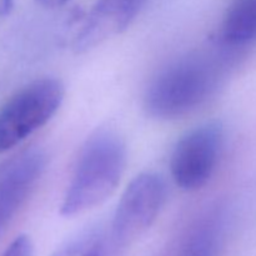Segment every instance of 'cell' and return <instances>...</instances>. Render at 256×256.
<instances>
[{
  "label": "cell",
  "instance_id": "obj_1",
  "mask_svg": "<svg viewBox=\"0 0 256 256\" xmlns=\"http://www.w3.org/2000/svg\"><path fill=\"white\" fill-rule=\"evenodd\" d=\"M126 160V145L116 130H95L80 152L60 214H82L108 200L122 182Z\"/></svg>",
  "mask_w": 256,
  "mask_h": 256
},
{
  "label": "cell",
  "instance_id": "obj_2",
  "mask_svg": "<svg viewBox=\"0 0 256 256\" xmlns=\"http://www.w3.org/2000/svg\"><path fill=\"white\" fill-rule=\"evenodd\" d=\"M219 66L205 55L190 54L170 62L152 80L145 92L148 114L179 119L202 106L219 82Z\"/></svg>",
  "mask_w": 256,
  "mask_h": 256
},
{
  "label": "cell",
  "instance_id": "obj_3",
  "mask_svg": "<svg viewBox=\"0 0 256 256\" xmlns=\"http://www.w3.org/2000/svg\"><path fill=\"white\" fill-rule=\"evenodd\" d=\"M166 202V184L155 172L138 175L122 192L105 234V256H120L159 216Z\"/></svg>",
  "mask_w": 256,
  "mask_h": 256
},
{
  "label": "cell",
  "instance_id": "obj_4",
  "mask_svg": "<svg viewBox=\"0 0 256 256\" xmlns=\"http://www.w3.org/2000/svg\"><path fill=\"white\" fill-rule=\"evenodd\" d=\"M65 96L62 80L42 78L29 82L0 106V154L22 144L50 122Z\"/></svg>",
  "mask_w": 256,
  "mask_h": 256
},
{
  "label": "cell",
  "instance_id": "obj_5",
  "mask_svg": "<svg viewBox=\"0 0 256 256\" xmlns=\"http://www.w3.org/2000/svg\"><path fill=\"white\" fill-rule=\"evenodd\" d=\"M224 142L222 126L210 122L190 130L175 145L170 159V172L178 188L196 192L214 175Z\"/></svg>",
  "mask_w": 256,
  "mask_h": 256
},
{
  "label": "cell",
  "instance_id": "obj_6",
  "mask_svg": "<svg viewBox=\"0 0 256 256\" xmlns=\"http://www.w3.org/2000/svg\"><path fill=\"white\" fill-rule=\"evenodd\" d=\"M46 166V155L32 148L0 166V232L30 196Z\"/></svg>",
  "mask_w": 256,
  "mask_h": 256
},
{
  "label": "cell",
  "instance_id": "obj_7",
  "mask_svg": "<svg viewBox=\"0 0 256 256\" xmlns=\"http://www.w3.org/2000/svg\"><path fill=\"white\" fill-rule=\"evenodd\" d=\"M148 0H98L72 42V50L82 54L122 34L132 24Z\"/></svg>",
  "mask_w": 256,
  "mask_h": 256
},
{
  "label": "cell",
  "instance_id": "obj_8",
  "mask_svg": "<svg viewBox=\"0 0 256 256\" xmlns=\"http://www.w3.org/2000/svg\"><path fill=\"white\" fill-rule=\"evenodd\" d=\"M222 42L230 48L256 44V0H232L225 10L220 32Z\"/></svg>",
  "mask_w": 256,
  "mask_h": 256
},
{
  "label": "cell",
  "instance_id": "obj_9",
  "mask_svg": "<svg viewBox=\"0 0 256 256\" xmlns=\"http://www.w3.org/2000/svg\"><path fill=\"white\" fill-rule=\"evenodd\" d=\"M222 236V216L212 212L195 224L185 239L180 256H218Z\"/></svg>",
  "mask_w": 256,
  "mask_h": 256
},
{
  "label": "cell",
  "instance_id": "obj_10",
  "mask_svg": "<svg viewBox=\"0 0 256 256\" xmlns=\"http://www.w3.org/2000/svg\"><path fill=\"white\" fill-rule=\"evenodd\" d=\"M34 248H32V239L28 235H19L15 238L6 246V249L2 252L0 256H32Z\"/></svg>",
  "mask_w": 256,
  "mask_h": 256
},
{
  "label": "cell",
  "instance_id": "obj_11",
  "mask_svg": "<svg viewBox=\"0 0 256 256\" xmlns=\"http://www.w3.org/2000/svg\"><path fill=\"white\" fill-rule=\"evenodd\" d=\"M15 6V0H0V19L12 14Z\"/></svg>",
  "mask_w": 256,
  "mask_h": 256
},
{
  "label": "cell",
  "instance_id": "obj_12",
  "mask_svg": "<svg viewBox=\"0 0 256 256\" xmlns=\"http://www.w3.org/2000/svg\"><path fill=\"white\" fill-rule=\"evenodd\" d=\"M69 2L70 0H36L38 4H40L42 6H44V8H48V9H55V8H60Z\"/></svg>",
  "mask_w": 256,
  "mask_h": 256
}]
</instances>
